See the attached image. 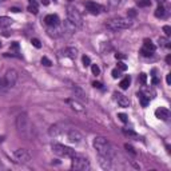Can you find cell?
<instances>
[{
  "label": "cell",
  "mask_w": 171,
  "mask_h": 171,
  "mask_svg": "<svg viewBox=\"0 0 171 171\" xmlns=\"http://www.w3.org/2000/svg\"><path fill=\"white\" fill-rule=\"evenodd\" d=\"M94 147L98 151V154L102 156H108L111 159L114 158V149H112L110 142L103 136H96L94 139Z\"/></svg>",
  "instance_id": "1"
},
{
  "label": "cell",
  "mask_w": 171,
  "mask_h": 171,
  "mask_svg": "<svg viewBox=\"0 0 171 171\" xmlns=\"http://www.w3.org/2000/svg\"><path fill=\"white\" fill-rule=\"evenodd\" d=\"M15 126H16V130L19 131V134H22L23 136H28L31 131V123H30V118L26 112H22L16 116V120H15Z\"/></svg>",
  "instance_id": "2"
},
{
  "label": "cell",
  "mask_w": 171,
  "mask_h": 171,
  "mask_svg": "<svg viewBox=\"0 0 171 171\" xmlns=\"http://www.w3.org/2000/svg\"><path fill=\"white\" fill-rule=\"evenodd\" d=\"M131 26H132L131 20H130V19H124V18H114L106 23L107 30H111V31L128 30Z\"/></svg>",
  "instance_id": "3"
},
{
  "label": "cell",
  "mask_w": 171,
  "mask_h": 171,
  "mask_svg": "<svg viewBox=\"0 0 171 171\" xmlns=\"http://www.w3.org/2000/svg\"><path fill=\"white\" fill-rule=\"evenodd\" d=\"M72 159V162H71V167L74 168V170H79V171H87L91 168L90 166V162H88L87 158H84L83 155H79V154H76Z\"/></svg>",
  "instance_id": "4"
},
{
  "label": "cell",
  "mask_w": 171,
  "mask_h": 171,
  "mask_svg": "<svg viewBox=\"0 0 171 171\" xmlns=\"http://www.w3.org/2000/svg\"><path fill=\"white\" fill-rule=\"evenodd\" d=\"M52 151L53 154H56L59 156H64V158H74L76 153L75 150H72L71 147H67L64 145H60V143H52Z\"/></svg>",
  "instance_id": "5"
},
{
  "label": "cell",
  "mask_w": 171,
  "mask_h": 171,
  "mask_svg": "<svg viewBox=\"0 0 171 171\" xmlns=\"http://www.w3.org/2000/svg\"><path fill=\"white\" fill-rule=\"evenodd\" d=\"M67 16H68V20H70L76 28H82V27H83V18H82L80 12L75 8V7L70 5V7L67 8Z\"/></svg>",
  "instance_id": "6"
},
{
  "label": "cell",
  "mask_w": 171,
  "mask_h": 171,
  "mask_svg": "<svg viewBox=\"0 0 171 171\" xmlns=\"http://www.w3.org/2000/svg\"><path fill=\"white\" fill-rule=\"evenodd\" d=\"M13 158L18 163H28L31 160V154L26 149H18L13 153Z\"/></svg>",
  "instance_id": "7"
},
{
  "label": "cell",
  "mask_w": 171,
  "mask_h": 171,
  "mask_svg": "<svg viewBox=\"0 0 171 171\" xmlns=\"http://www.w3.org/2000/svg\"><path fill=\"white\" fill-rule=\"evenodd\" d=\"M66 134V139L70 143H79L82 139H83V136H82V134H80L78 130H67L66 132H64V130L61 131V135H64Z\"/></svg>",
  "instance_id": "8"
},
{
  "label": "cell",
  "mask_w": 171,
  "mask_h": 171,
  "mask_svg": "<svg viewBox=\"0 0 171 171\" xmlns=\"http://www.w3.org/2000/svg\"><path fill=\"white\" fill-rule=\"evenodd\" d=\"M18 72L15 70H8L7 72H5L4 75V80H5V84H7V87H13L15 84H16V82H18Z\"/></svg>",
  "instance_id": "9"
},
{
  "label": "cell",
  "mask_w": 171,
  "mask_h": 171,
  "mask_svg": "<svg viewBox=\"0 0 171 171\" xmlns=\"http://www.w3.org/2000/svg\"><path fill=\"white\" fill-rule=\"evenodd\" d=\"M84 7H86V9H87L91 15H99V13L104 9L103 5L98 4L95 1H86V3H84Z\"/></svg>",
  "instance_id": "10"
},
{
  "label": "cell",
  "mask_w": 171,
  "mask_h": 171,
  "mask_svg": "<svg viewBox=\"0 0 171 171\" xmlns=\"http://www.w3.org/2000/svg\"><path fill=\"white\" fill-rule=\"evenodd\" d=\"M114 99H115V102L120 106V107H123V108H127L128 106H130V100H128V98L126 96V95L120 94V92H114Z\"/></svg>",
  "instance_id": "11"
},
{
  "label": "cell",
  "mask_w": 171,
  "mask_h": 171,
  "mask_svg": "<svg viewBox=\"0 0 171 171\" xmlns=\"http://www.w3.org/2000/svg\"><path fill=\"white\" fill-rule=\"evenodd\" d=\"M72 92L75 94V98L79 99V100H83V102H87V94L84 92V90L79 86H72Z\"/></svg>",
  "instance_id": "12"
},
{
  "label": "cell",
  "mask_w": 171,
  "mask_h": 171,
  "mask_svg": "<svg viewBox=\"0 0 171 171\" xmlns=\"http://www.w3.org/2000/svg\"><path fill=\"white\" fill-rule=\"evenodd\" d=\"M66 103H68V104L71 106V108H72V110H75L76 112H80V114L86 112V108L83 107V104H82V103H79L78 100H75V99H67Z\"/></svg>",
  "instance_id": "13"
},
{
  "label": "cell",
  "mask_w": 171,
  "mask_h": 171,
  "mask_svg": "<svg viewBox=\"0 0 171 171\" xmlns=\"http://www.w3.org/2000/svg\"><path fill=\"white\" fill-rule=\"evenodd\" d=\"M44 23H46L48 27H55V26H59L60 19H59V16H57V15H53V13H51V15H47V16L44 18Z\"/></svg>",
  "instance_id": "14"
},
{
  "label": "cell",
  "mask_w": 171,
  "mask_h": 171,
  "mask_svg": "<svg viewBox=\"0 0 171 171\" xmlns=\"http://www.w3.org/2000/svg\"><path fill=\"white\" fill-rule=\"evenodd\" d=\"M155 116L158 119H160V120H168L170 111L167 110V108H164V107H159V108L155 110Z\"/></svg>",
  "instance_id": "15"
},
{
  "label": "cell",
  "mask_w": 171,
  "mask_h": 171,
  "mask_svg": "<svg viewBox=\"0 0 171 171\" xmlns=\"http://www.w3.org/2000/svg\"><path fill=\"white\" fill-rule=\"evenodd\" d=\"M99 164H100L104 170H111L112 168V159L108 156H102L99 155Z\"/></svg>",
  "instance_id": "16"
},
{
  "label": "cell",
  "mask_w": 171,
  "mask_h": 171,
  "mask_svg": "<svg viewBox=\"0 0 171 171\" xmlns=\"http://www.w3.org/2000/svg\"><path fill=\"white\" fill-rule=\"evenodd\" d=\"M48 34H50V36L59 38V36H61L64 32H63V30L59 28V26H55V27H50V28H48Z\"/></svg>",
  "instance_id": "17"
},
{
  "label": "cell",
  "mask_w": 171,
  "mask_h": 171,
  "mask_svg": "<svg viewBox=\"0 0 171 171\" xmlns=\"http://www.w3.org/2000/svg\"><path fill=\"white\" fill-rule=\"evenodd\" d=\"M28 11L34 15H38L39 12V5H38V1L36 0H30V5H28Z\"/></svg>",
  "instance_id": "18"
},
{
  "label": "cell",
  "mask_w": 171,
  "mask_h": 171,
  "mask_svg": "<svg viewBox=\"0 0 171 171\" xmlns=\"http://www.w3.org/2000/svg\"><path fill=\"white\" fill-rule=\"evenodd\" d=\"M12 19L7 18V16H0V28H7L12 24Z\"/></svg>",
  "instance_id": "19"
},
{
  "label": "cell",
  "mask_w": 171,
  "mask_h": 171,
  "mask_svg": "<svg viewBox=\"0 0 171 171\" xmlns=\"http://www.w3.org/2000/svg\"><path fill=\"white\" fill-rule=\"evenodd\" d=\"M123 134H124L126 136H128L130 139H135V141H139V135H138L135 131L130 130V128H123Z\"/></svg>",
  "instance_id": "20"
},
{
  "label": "cell",
  "mask_w": 171,
  "mask_h": 171,
  "mask_svg": "<svg viewBox=\"0 0 171 171\" xmlns=\"http://www.w3.org/2000/svg\"><path fill=\"white\" fill-rule=\"evenodd\" d=\"M76 52H78V51H76L75 48H67V50H64V51H63V55L70 56L71 59H75V57H76Z\"/></svg>",
  "instance_id": "21"
},
{
  "label": "cell",
  "mask_w": 171,
  "mask_h": 171,
  "mask_svg": "<svg viewBox=\"0 0 171 171\" xmlns=\"http://www.w3.org/2000/svg\"><path fill=\"white\" fill-rule=\"evenodd\" d=\"M155 16L156 18H164L166 16V9H164L163 5H159L158 8L155 9Z\"/></svg>",
  "instance_id": "22"
},
{
  "label": "cell",
  "mask_w": 171,
  "mask_h": 171,
  "mask_svg": "<svg viewBox=\"0 0 171 171\" xmlns=\"http://www.w3.org/2000/svg\"><path fill=\"white\" fill-rule=\"evenodd\" d=\"M138 98H139V100H141L142 107H147V106H149V103H150V98L145 96L143 94H138Z\"/></svg>",
  "instance_id": "23"
},
{
  "label": "cell",
  "mask_w": 171,
  "mask_h": 171,
  "mask_svg": "<svg viewBox=\"0 0 171 171\" xmlns=\"http://www.w3.org/2000/svg\"><path fill=\"white\" fill-rule=\"evenodd\" d=\"M130 83H131V79H130V76H126L124 79L119 83V86H120V88L122 90H127L128 88V86H130Z\"/></svg>",
  "instance_id": "24"
},
{
  "label": "cell",
  "mask_w": 171,
  "mask_h": 171,
  "mask_svg": "<svg viewBox=\"0 0 171 171\" xmlns=\"http://www.w3.org/2000/svg\"><path fill=\"white\" fill-rule=\"evenodd\" d=\"M143 46H145L143 48L149 50V51H151V52H154V51H155V48H156V47L153 44V42H151V40H149V39L145 40V44H143Z\"/></svg>",
  "instance_id": "25"
},
{
  "label": "cell",
  "mask_w": 171,
  "mask_h": 171,
  "mask_svg": "<svg viewBox=\"0 0 171 171\" xmlns=\"http://www.w3.org/2000/svg\"><path fill=\"white\" fill-rule=\"evenodd\" d=\"M124 149H126V151H127V153L131 154L132 156H135V155H136L135 149H134V147H132L131 145H128V143H126V145H124Z\"/></svg>",
  "instance_id": "26"
},
{
  "label": "cell",
  "mask_w": 171,
  "mask_h": 171,
  "mask_svg": "<svg viewBox=\"0 0 171 171\" xmlns=\"http://www.w3.org/2000/svg\"><path fill=\"white\" fill-rule=\"evenodd\" d=\"M159 43H160V46H163V47H167V48H170V47H171L170 42H168L166 38H159Z\"/></svg>",
  "instance_id": "27"
},
{
  "label": "cell",
  "mask_w": 171,
  "mask_h": 171,
  "mask_svg": "<svg viewBox=\"0 0 171 171\" xmlns=\"http://www.w3.org/2000/svg\"><path fill=\"white\" fill-rule=\"evenodd\" d=\"M136 4L139 7H149V5H151V1L150 0H138Z\"/></svg>",
  "instance_id": "28"
},
{
  "label": "cell",
  "mask_w": 171,
  "mask_h": 171,
  "mask_svg": "<svg viewBox=\"0 0 171 171\" xmlns=\"http://www.w3.org/2000/svg\"><path fill=\"white\" fill-rule=\"evenodd\" d=\"M42 64L46 66V67H51V66H52V61L50 60L47 56H43V57H42Z\"/></svg>",
  "instance_id": "29"
},
{
  "label": "cell",
  "mask_w": 171,
  "mask_h": 171,
  "mask_svg": "<svg viewBox=\"0 0 171 171\" xmlns=\"http://www.w3.org/2000/svg\"><path fill=\"white\" fill-rule=\"evenodd\" d=\"M91 71L94 75H99L100 74V68L98 67V64H91Z\"/></svg>",
  "instance_id": "30"
},
{
  "label": "cell",
  "mask_w": 171,
  "mask_h": 171,
  "mask_svg": "<svg viewBox=\"0 0 171 171\" xmlns=\"http://www.w3.org/2000/svg\"><path fill=\"white\" fill-rule=\"evenodd\" d=\"M141 53L145 57H151V56H153V52H151V51H149V50H146V48H142L141 50Z\"/></svg>",
  "instance_id": "31"
},
{
  "label": "cell",
  "mask_w": 171,
  "mask_h": 171,
  "mask_svg": "<svg viewBox=\"0 0 171 171\" xmlns=\"http://www.w3.org/2000/svg\"><path fill=\"white\" fill-rule=\"evenodd\" d=\"M82 61H83V66H84V67H87V66H90V64H91V60H90V57L86 56V55L82 57Z\"/></svg>",
  "instance_id": "32"
},
{
  "label": "cell",
  "mask_w": 171,
  "mask_h": 171,
  "mask_svg": "<svg viewBox=\"0 0 171 171\" xmlns=\"http://www.w3.org/2000/svg\"><path fill=\"white\" fill-rule=\"evenodd\" d=\"M31 43H32V46H34L35 48H40V47H42V43H40V40H38V39H32Z\"/></svg>",
  "instance_id": "33"
},
{
  "label": "cell",
  "mask_w": 171,
  "mask_h": 171,
  "mask_svg": "<svg viewBox=\"0 0 171 171\" xmlns=\"http://www.w3.org/2000/svg\"><path fill=\"white\" fill-rule=\"evenodd\" d=\"M111 75H112V78H114V79H118L119 76H120V70H118V68H115V70H112Z\"/></svg>",
  "instance_id": "34"
},
{
  "label": "cell",
  "mask_w": 171,
  "mask_h": 171,
  "mask_svg": "<svg viewBox=\"0 0 171 171\" xmlns=\"http://www.w3.org/2000/svg\"><path fill=\"white\" fill-rule=\"evenodd\" d=\"M163 32L166 34V36L171 35V27L170 26H163Z\"/></svg>",
  "instance_id": "35"
},
{
  "label": "cell",
  "mask_w": 171,
  "mask_h": 171,
  "mask_svg": "<svg viewBox=\"0 0 171 171\" xmlns=\"http://www.w3.org/2000/svg\"><path fill=\"white\" fill-rule=\"evenodd\" d=\"M118 70H120V71H126L127 70V66L123 63V61H119L118 63Z\"/></svg>",
  "instance_id": "36"
},
{
  "label": "cell",
  "mask_w": 171,
  "mask_h": 171,
  "mask_svg": "<svg viewBox=\"0 0 171 171\" xmlns=\"http://www.w3.org/2000/svg\"><path fill=\"white\" fill-rule=\"evenodd\" d=\"M118 118L120 119L123 123H127V120H128V119H127V115H126V114H118Z\"/></svg>",
  "instance_id": "37"
},
{
  "label": "cell",
  "mask_w": 171,
  "mask_h": 171,
  "mask_svg": "<svg viewBox=\"0 0 171 171\" xmlns=\"http://www.w3.org/2000/svg\"><path fill=\"white\" fill-rule=\"evenodd\" d=\"M127 16H128V18H135V16H136V11H135V9H128V11H127Z\"/></svg>",
  "instance_id": "38"
},
{
  "label": "cell",
  "mask_w": 171,
  "mask_h": 171,
  "mask_svg": "<svg viewBox=\"0 0 171 171\" xmlns=\"http://www.w3.org/2000/svg\"><path fill=\"white\" fill-rule=\"evenodd\" d=\"M139 80H141L142 84H146V82H147V76H146V74H141V75H139Z\"/></svg>",
  "instance_id": "39"
},
{
  "label": "cell",
  "mask_w": 171,
  "mask_h": 171,
  "mask_svg": "<svg viewBox=\"0 0 171 171\" xmlns=\"http://www.w3.org/2000/svg\"><path fill=\"white\" fill-rule=\"evenodd\" d=\"M11 50H15V51H18V50H19V43H18V42H13V43L11 44Z\"/></svg>",
  "instance_id": "40"
},
{
  "label": "cell",
  "mask_w": 171,
  "mask_h": 171,
  "mask_svg": "<svg viewBox=\"0 0 171 171\" xmlns=\"http://www.w3.org/2000/svg\"><path fill=\"white\" fill-rule=\"evenodd\" d=\"M92 86H94L95 88H102V86H103V84H102L100 82H92Z\"/></svg>",
  "instance_id": "41"
},
{
  "label": "cell",
  "mask_w": 171,
  "mask_h": 171,
  "mask_svg": "<svg viewBox=\"0 0 171 171\" xmlns=\"http://www.w3.org/2000/svg\"><path fill=\"white\" fill-rule=\"evenodd\" d=\"M4 87H7V84H5L4 78H1V79H0V88H4Z\"/></svg>",
  "instance_id": "42"
},
{
  "label": "cell",
  "mask_w": 171,
  "mask_h": 171,
  "mask_svg": "<svg viewBox=\"0 0 171 171\" xmlns=\"http://www.w3.org/2000/svg\"><path fill=\"white\" fill-rule=\"evenodd\" d=\"M115 57H116V59H124V57H126V55H124V53H116V55H115Z\"/></svg>",
  "instance_id": "43"
},
{
  "label": "cell",
  "mask_w": 171,
  "mask_h": 171,
  "mask_svg": "<svg viewBox=\"0 0 171 171\" xmlns=\"http://www.w3.org/2000/svg\"><path fill=\"white\" fill-rule=\"evenodd\" d=\"M166 82H167V84H171V74H168L166 76Z\"/></svg>",
  "instance_id": "44"
},
{
  "label": "cell",
  "mask_w": 171,
  "mask_h": 171,
  "mask_svg": "<svg viewBox=\"0 0 171 171\" xmlns=\"http://www.w3.org/2000/svg\"><path fill=\"white\" fill-rule=\"evenodd\" d=\"M9 11H12V12H15V13H18V12H20V9H19V8H16V7H12V8L9 9Z\"/></svg>",
  "instance_id": "45"
},
{
  "label": "cell",
  "mask_w": 171,
  "mask_h": 171,
  "mask_svg": "<svg viewBox=\"0 0 171 171\" xmlns=\"http://www.w3.org/2000/svg\"><path fill=\"white\" fill-rule=\"evenodd\" d=\"M166 63H167V64H171V56H170V55H167V57H166Z\"/></svg>",
  "instance_id": "46"
},
{
  "label": "cell",
  "mask_w": 171,
  "mask_h": 171,
  "mask_svg": "<svg viewBox=\"0 0 171 171\" xmlns=\"http://www.w3.org/2000/svg\"><path fill=\"white\" fill-rule=\"evenodd\" d=\"M153 83H154V84H158V83H159V79H158V78H154V79H153Z\"/></svg>",
  "instance_id": "47"
},
{
  "label": "cell",
  "mask_w": 171,
  "mask_h": 171,
  "mask_svg": "<svg viewBox=\"0 0 171 171\" xmlns=\"http://www.w3.org/2000/svg\"><path fill=\"white\" fill-rule=\"evenodd\" d=\"M43 4L44 5H48L50 4V0H43Z\"/></svg>",
  "instance_id": "48"
},
{
  "label": "cell",
  "mask_w": 171,
  "mask_h": 171,
  "mask_svg": "<svg viewBox=\"0 0 171 171\" xmlns=\"http://www.w3.org/2000/svg\"><path fill=\"white\" fill-rule=\"evenodd\" d=\"M156 1H158L159 4H162V3H164V1H167V0H156Z\"/></svg>",
  "instance_id": "49"
},
{
  "label": "cell",
  "mask_w": 171,
  "mask_h": 171,
  "mask_svg": "<svg viewBox=\"0 0 171 171\" xmlns=\"http://www.w3.org/2000/svg\"><path fill=\"white\" fill-rule=\"evenodd\" d=\"M4 141V135H0V142Z\"/></svg>",
  "instance_id": "50"
},
{
  "label": "cell",
  "mask_w": 171,
  "mask_h": 171,
  "mask_svg": "<svg viewBox=\"0 0 171 171\" xmlns=\"http://www.w3.org/2000/svg\"><path fill=\"white\" fill-rule=\"evenodd\" d=\"M1 168H4V166H3V164L0 163V170H1Z\"/></svg>",
  "instance_id": "51"
},
{
  "label": "cell",
  "mask_w": 171,
  "mask_h": 171,
  "mask_svg": "<svg viewBox=\"0 0 171 171\" xmlns=\"http://www.w3.org/2000/svg\"><path fill=\"white\" fill-rule=\"evenodd\" d=\"M0 1H5V0H0Z\"/></svg>",
  "instance_id": "52"
},
{
  "label": "cell",
  "mask_w": 171,
  "mask_h": 171,
  "mask_svg": "<svg viewBox=\"0 0 171 171\" xmlns=\"http://www.w3.org/2000/svg\"><path fill=\"white\" fill-rule=\"evenodd\" d=\"M68 1H74V0H68Z\"/></svg>",
  "instance_id": "53"
},
{
  "label": "cell",
  "mask_w": 171,
  "mask_h": 171,
  "mask_svg": "<svg viewBox=\"0 0 171 171\" xmlns=\"http://www.w3.org/2000/svg\"><path fill=\"white\" fill-rule=\"evenodd\" d=\"M0 47H1V43H0Z\"/></svg>",
  "instance_id": "54"
}]
</instances>
